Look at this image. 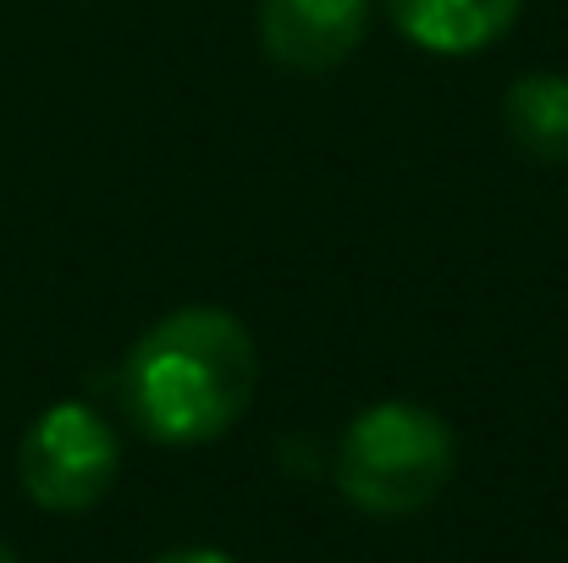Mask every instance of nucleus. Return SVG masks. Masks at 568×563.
<instances>
[{
  "mask_svg": "<svg viewBox=\"0 0 568 563\" xmlns=\"http://www.w3.org/2000/svg\"><path fill=\"white\" fill-rule=\"evenodd\" d=\"M0 563H22V559H17V553H11V547H6V542H0Z\"/></svg>",
  "mask_w": 568,
  "mask_h": 563,
  "instance_id": "6e6552de",
  "label": "nucleus"
},
{
  "mask_svg": "<svg viewBox=\"0 0 568 563\" xmlns=\"http://www.w3.org/2000/svg\"><path fill=\"white\" fill-rule=\"evenodd\" d=\"M371 28V0H260V44L287 72L343 67Z\"/></svg>",
  "mask_w": 568,
  "mask_h": 563,
  "instance_id": "20e7f679",
  "label": "nucleus"
},
{
  "mask_svg": "<svg viewBox=\"0 0 568 563\" xmlns=\"http://www.w3.org/2000/svg\"><path fill=\"white\" fill-rule=\"evenodd\" d=\"M453 425L436 409L386 398L354 414V425L343 431L337 486L354 509L376 520H403L442 497V486L453 481Z\"/></svg>",
  "mask_w": 568,
  "mask_h": 563,
  "instance_id": "f03ea898",
  "label": "nucleus"
},
{
  "mask_svg": "<svg viewBox=\"0 0 568 563\" xmlns=\"http://www.w3.org/2000/svg\"><path fill=\"white\" fill-rule=\"evenodd\" d=\"M525 0H386L392 28L430 56H475L519 22Z\"/></svg>",
  "mask_w": 568,
  "mask_h": 563,
  "instance_id": "39448f33",
  "label": "nucleus"
},
{
  "mask_svg": "<svg viewBox=\"0 0 568 563\" xmlns=\"http://www.w3.org/2000/svg\"><path fill=\"white\" fill-rule=\"evenodd\" d=\"M116 475H122V442L111 420L89 403H50L17 448V481L50 514L94 509L116 486Z\"/></svg>",
  "mask_w": 568,
  "mask_h": 563,
  "instance_id": "7ed1b4c3",
  "label": "nucleus"
},
{
  "mask_svg": "<svg viewBox=\"0 0 568 563\" xmlns=\"http://www.w3.org/2000/svg\"><path fill=\"white\" fill-rule=\"evenodd\" d=\"M155 563H232L226 553H215V547H183V553H166V559Z\"/></svg>",
  "mask_w": 568,
  "mask_h": 563,
  "instance_id": "0eeeda50",
  "label": "nucleus"
},
{
  "mask_svg": "<svg viewBox=\"0 0 568 563\" xmlns=\"http://www.w3.org/2000/svg\"><path fill=\"white\" fill-rule=\"evenodd\" d=\"M503 128L519 155L541 167L568 161V78L564 72H525L503 94Z\"/></svg>",
  "mask_w": 568,
  "mask_h": 563,
  "instance_id": "423d86ee",
  "label": "nucleus"
},
{
  "mask_svg": "<svg viewBox=\"0 0 568 563\" xmlns=\"http://www.w3.org/2000/svg\"><path fill=\"white\" fill-rule=\"evenodd\" d=\"M254 381L260 354L248 326L215 304H189L133 343L122 365V403L150 442L199 448L237 425Z\"/></svg>",
  "mask_w": 568,
  "mask_h": 563,
  "instance_id": "f257e3e1",
  "label": "nucleus"
}]
</instances>
